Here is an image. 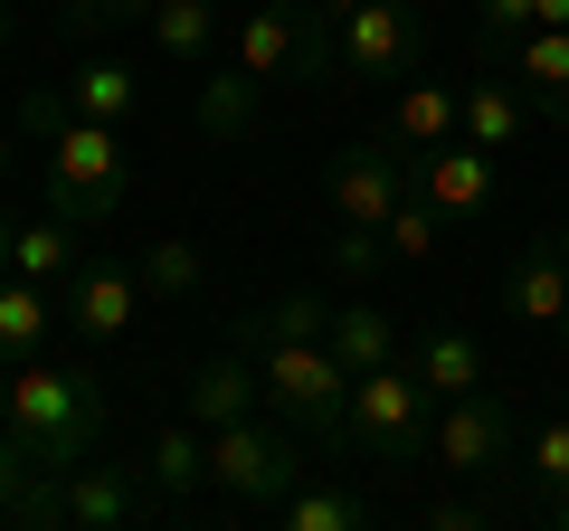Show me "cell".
<instances>
[{
  "instance_id": "39",
  "label": "cell",
  "mask_w": 569,
  "mask_h": 531,
  "mask_svg": "<svg viewBox=\"0 0 569 531\" xmlns=\"http://www.w3.org/2000/svg\"><path fill=\"white\" fill-rule=\"evenodd\" d=\"M550 522H560V531H569V493H550Z\"/></svg>"
},
{
  "instance_id": "38",
  "label": "cell",
  "mask_w": 569,
  "mask_h": 531,
  "mask_svg": "<svg viewBox=\"0 0 569 531\" xmlns=\"http://www.w3.org/2000/svg\"><path fill=\"white\" fill-rule=\"evenodd\" d=\"M10 238H20V228H10V219H0V275H10Z\"/></svg>"
},
{
  "instance_id": "35",
  "label": "cell",
  "mask_w": 569,
  "mask_h": 531,
  "mask_svg": "<svg viewBox=\"0 0 569 531\" xmlns=\"http://www.w3.org/2000/svg\"><path fill=\"white\" fill-rule=\"evenodd\" d=\"M427 522L437 531H475L485 522V493H447V503H427Z\"/></svg>"
},
{
  "instance_id": "34",
  "label": "cell",
  "mask_w": 569,
  "mask_h": 531,
  "mask_svg": "<svg viewBox=\"0 0 569 531\" xmlns=\"http://www.w3.org/2000/svg\"><path fill=\"white\" fill-rule=\"evenodd\" d=\"M531 484H541V503L569 493V418H550V428L531 437Z\"/></svg>"
},
{
  "instance_id": "43",
  "label": "cell",
  "mask_w": 569,
  "mask_h": 531,
  "mask_svg": "<svg viewBox=\"0 0 569 531\" xmlns=\"http://www.w3.org/2000/svg\"><path fill=\"white\" fill-rule=\"evenodd\" d=\"M560 351H569V313H560Z\"/></svg>"
},
{
  "instance_id": "3",
  "label": "cell",
  "mask_w": 569,
  "mask_h": 531,
  "mask_svg": "<svg viewBox=\"0 0 569 531\" xmlns=\"http://www.w3.org/2000/svg\"><path fill=\"white\" fill-rule=\"evenodd\" d=\"M257 370H266V409L284 428L323 437V447H351V370L332 361V342H266Z\"/></svg>"
},
{
  "instance_id": "12",
  "label": "cell",
  "mask_w": 569,
  "mask_h": 531,
  "mask_svg": "<svg viewBox=\"0 0 569 531\" xmlns=\"http://www.w3.org/2000/svg\"><path fill=\"white\" fill-rule=\"evenodd\" d=\"M493 162H503V152H485L475 133H447L437 152H418V190L447 209V219H485L493 209Z\"/></svg>"
},
{
  "instance_id": "32",
  "label": "cell",
  "mask_w": 569,
  "mask_h": 531,
  "mask_svg": "<svg viewBox=\"0 0 569 531\" xmlns=\"http://www.w3.org/2000/svg\"><path fill=\"white\" fill-rule=\"evenodd\" d=\"M29 133V143H58L67 123H77V96H67V86H20V114H10Z\"/></svg>"
},
{
  "instance_id": "30",
  "label": "cell",
  "mask_w": 569,
  "mask_h": 531,
  "mask_svg": "<svg viewBox=\"0 0 569 531\" xmlns=\"http://www.w3.org/2000/svg\"><path fill=\"white\" fill-rule=\"evenodd\" d=\"M531 29H541V10H531V0H475V39L493 48V67H503Z\"/></svg>"
},
{
  "instance_id": "16",
  "label": "cell",
  "mask_w": 569,
  "mask_h": 531,
  "mask_svg": "<svg viewBox=\"0 0 569 531\" xmlns=\"http://www.w3.org/2000/svg\"><path fill=\"white\" fill-rule=\"evenodd\" d=\"M380 133H389L399 152H437L447 133H466V86H427V77H408Z\"/></svg>"
},
{
  "instance_id": "15",
  "label": "cell",
  "mask_w": 569,
  "mask_h": 531,
  "mask_svg": "<svg viewBox=\"0 0 569 531\" xmlns=\"http://www.w3.org/2000/svg\"><path fill=\"white\" fill-rule=\"evenodd\" d=\"M332 332V304L323 294H266V304H247V313H228V351H247V361H257L266 342H323Z\"/></svg>"
},
{
  "instance_id": "23",
  "label": "cell",
  "mask_w": 569,
  "mask_h": 531,
  "mask_svg": "<svg viewBox=\"0 0 569 531\" xmlns=\"http://www.w3.org/2000/svg\"><path fill=\"white\" fill-rule=\"evenodd\" d=\"M86 228L77 219H58V209H48V219H29L20 238H10V275H39V285H67V275H77V257H86Z\"/></svg>"
},
{
  "instance_id": "42",
  "label": "cell",
  "mask_w": 569,
  "mask_h": 531,
  "mask_svg": "<svg viewBox=\"0 0 569 531\" xmlns=\"http://www.w3.org/2000/svg\"><path fill=\"white\" fill-rule=\"evenodd\" d=\"M342 10H351V0H323V20H342Z\"/></svg>"
},
{
  "instance_id": "41",
  "label": "cell",
  "mask_w": 569,
  "mask_h": 531,
  "mask_svg": "<svg viewBox=\"0 0 569 531\" xmlns=\"http://www.w3.org/2000/svg\"><path fill=\"white\" fill-rule=\"evenodd\" d=\"M0 67H10V10H0Z\"/></svg>"
},
{
  "instance_id": "26",
  "label": "cell",
  "mask_w": 569,
  "mask_h": 531,
  "mask_svg": "<svg viewBox=\"0 0 569 531\" xmlns=\"http://www.w3.org/2000/svg\"><path fill=\"white\" fill-rule=\"evenodd\" d=\"M133 275H142V294H162V304H190V294L209 285V257H200L190 238H171V228H162V238H142Z\"/></svg>"
},
{
  "instance_id": "19",
  "label": "cell",
  "mask_w": 569,
  "mask_h": 531,
  "mask_svg": "<svg viewBox=\"0 0 569 531\" xmlns=\"http://www.w3.org/2000/svg\"><path fill=\"white\" fill-rule=\"evenodd\" d=\"M408 361H418V380L437 389V399H466V389H485V342H475L466 323H427L418 342H408Z\"/></svg>"
},
{
  "instance_id": "5",
  "label": "cell",
  "mask_w": 569,
  "mask_h": 531,
  "mask_svg": "<svg viewBox=\"0 0 569 531\" xmlns=\"http://www.w3.org/2000/svg\"><path fill=\"white\" fill-rule=\"evenodd\" d=\"M427 58V20L418 0H351L332 20V77H361V86H408Z\"/></svg>"
},
{
  "instance_id": "20",
  "label": "cell",
  "mask_w": 569,
  "mask_h": 531,
  "mask_svg": "<svg viewBox=\"0 0 569 531\" xmlns=\"http://www.w3.org/2000/svg\"><path fill=\"white\" fill-rule=\"evenodd\" d=\"M531 123H541V114H531V96H522L512 77H475V86H466V133H475L485 152H522Z\"/></svg>"
},
{
  "instance_id": "24",
  "label": "cell",
  "mask_w": 569,
  "mask_h": 531,
  "mask_svg": "<svg viewBox=\"0 0 569 531\" xmlns=\"http://www.w3.org/2000/svg\"><path fill=\"white\" fill-rule=\"evenodd\" d=\"M332 361L351 370V380H361V370H380V361H399V323H389L380 304H332Z\"/></svg>"
},
{
  "instance_id": "9",
  "label": "cell",
  "mask_w": 569,
  "mask_h": 531,
  "mask_svg": "<svg viewBox=\"0 0 569 531\" xmlns=\"http://www.w3.org/2000/svg\"><path fill=\"white\" fill-rule=\"evenodd\" d=\"M427 465L456 474V484H485V474H503V465H512V418H503V399H485V389H466V399H437Z\"/></svg>"
},
{
  "instance_id": "33",
  "label": "cell",
  "mask_w": 569,
  "mask_h": 531,
  "mask_svg": "<svg viewBox=\"0 0 569 531\" xmlns=\"http://www.w3.org/2000/svg\"><path fill=\"white\" fill-rule=\"evenodd\" d=\"M133 20H152V0H77V10H67L77 39H114V29H133Z\"/></svg>"
},
{
  "instance_id": "10",
  "label": "cell",
  "mask_w": 569,
  "mask_h": 531,
  "mask_svg": "<svg viewBox=\"0 0 569 531\" xmlns=\"http://www.w3.org/2000/svg\"><path fill=\"white\" fill-rule=\"evenodd\" d=\"M58 304H67V323H77L86 342H123L133 313H142V275H123L114 257H77V275L58 285Z\"/></svg>"
},
{
  "instance_id": "11",
  "label": "cell",
  "mask_w": 569,
  "mask_h": 531,
  "mask_svg": "<svg viewBox=\"0 0 569 531\" xmlns=\"http://www.w3.org/2000/svg\"><path fill=\"white\" fill-rule=\"evenodd\" d=\"M152 512H162V493L133 465H96V455H86V465L67 474V522H86V531H123V522H152Z\"/></svg>"
},
{
  "instance_id": "37",
  "label": "cell",
  "mask_w": 569,
  "mask_h": 531,
  "mask_svg": "<svg viewBox=\"0 0 569 531\" xmlns=\"http://www.w3.org/2000/svg\"><path fill=\"white\" fill-rule=\"evenodd\" d=\"M531 10H541V20H550V29H569V0H531Z\"/></svg>"
},
{
  "instance_id": "2",
  "label": "cell",
  "mask_w": 569,
  "mask_h": 531,
  "mask_svg": "<svg viewBox=\"0 0 569 531\" xmlns=\"http://www.w3.org/2000/svg\"><path fill=\"white\" fill-rule=\"evenodd\" d=\"M437 437V389L418 380V361H380L351 380V447L370 465H418Z\"/></svg>"
},
{
  "instance_id": "13",
  "label": "cell",
  "mask_w": 569,
  "mask_h": 531,
  "mask_svg": "<svg viewBox=\"0 0 569 531\" xmlns=\"http://www.w3.org/2000/svg\"><path fill=\"white\" fill-rule=\"evenodd\" d=\"M257 399H266V370L247 351H219L181 380V418H200V428H238V418H257Z\"/></svg>"
},
{
  "instance_id": "22",
  "label": "cell",
  "mask_w": 569,
  "mask_h": 531,
  "mask_svg": "<svg viewBox=\"0 0 569 531\" xmlns=\"http://www.w3.org/2000/svg\"><path fill=\"white\" fill-rule=\"evenodd\" d=\"M190 114H200L209 143H238V133H257V77H247V67H209L200 96H190Z\"/></svg>"
},
{
  "instance_id": "1",
  "label": "cell",
  "mask_w": 569,
  "mask_h": 531,
  "mask_svg": "<svg viewBox=\"0 0 569 531\" xmlns=\"http://www.w3.org/2000/svg\"><path fill=\"white\" fill-rule=\"evenodd\" d=\"M10 437L39 474H77L104 447V380L77 361H10Z\"/></svg>"
},
{
  "instance_id": "45",
  "label": "cell",
  "mask_w": 569,
  "mask_h": 531,
  "mask_svg": "<svg viewBox=\"0 0 569 531\" xmlns=\"http://www.w3.org/2000/svg\"><path fill=\"white\" fill-rule=\"evenodd\" d=\"M560 257H569V228H560Z\"/></svg>"
},
{
  "instance_id": "46",
  "label": "cell",
  "mask_w": 569,
  "mask_h": 531,
  "mask_svg": "<svg viewBox=\"0 0 569 531\" xmlns=\"http://www.w3.org/2000/svg\"><path fill=\"white\" fill-rule=\"evenodd\" d=\"M219 10H238V0H219Z\"/></svg>"
},
{
  "instance_id": "25",
  "label": "cell",
  "mask_w": 569,
  "mask_h": 531,
  "mask_svg": "<svg viewBox=\"0 0 569 531\" xmlns=\"http://www.w3.org/2000/svg\"><path fill=\"white\" fill-rule=\"evenodd\" d=\"M219 20H228L219 0H152V20H142V29H152V48H162L171 67H200L209 39H219Z\"/></svg>"
},
{
  "instance_id": "14",
  "label": "cell",
  "mask_w": 569,
  "mask_h": 531,
  "mask_svg": "<svg viewBox=\"0 0 569 531\" xmlns=\"http://www.w3.org/2000/svg\"><path fill=\"white\" fill-rule=\"evenodd\" d=\"M503 313L522 332H560V313H569V257H560V238L522 247V257L503 266Z\"/></svg>"
},
{
  "instance_id": "27",
  "label": "cell",
  "mask_w": 569,
  "mask_h": 531,
  "mask_svg": "<svg viewBox=\"0 0 569 531\" xmlns=\"http://www.w3.org/2000/svg\"><path fill=\"white\" fill-rule=\"evenodd\" d=\"M67 96H77V114H86V123H114V133L142 114V86H133V67H114V58H86L77 77H67Z\"/></svg>"
},
{
  "instance_id": "18",
  "label": "cell",
  "mask_w": 569,
  "mask_h": 531,
  "mask_svg": "<svg viewBox=\"0 0 569 531\" xmlns=\"http://www.w3.org/2000/svg\"><path fill=\"white\" fill-rule=\"evenodd\" d=\"M142 474H152L162 512H181L190 493L209 484V428H200V418H171V428L152 437V455H142Z\"/></svg>"
},
{
  "instance_id": "6",
  "label": "cell",
  "mask_w": 569,
  "mask_h": 531,
  "mask_svg": "<svg viewBox=\"0 0 569 531\" xmlns=\"http://www.w3.org/2000/svg\"><path fill=\"white\" fill-rule=\"evenodd\" d=\"M238 67L257 86L332 77V20H323V0H257L247 29H238Z\"/></svg>"
},
{
  "instance_id": "29",
  "label": "cell",
  "mask_w": 569,
  "mask_h": 531,
  "mask_svg": "<svg viewBox=\"0 0 569 531\" xmlns=\"http://www.w3.org/2000/svg\"><path fill=\"white\" fill-rule=\"evenodd\" d=\"M323 266L342 275V285H370V275L389 266V238H380V228H351V219H332V238H323Z\"/></svg>"
},
{
  "instance_id": "8",
  "label": "cell",
  "mask_w": 569,
  "mask_h": 531,
  "mask_svg": "<svg viewBox=\"0 0 569 531\" xmlns=\"http://www.w3.org/2000/svg\"><path fill=\"white\" fill-rule=\"evenodd\" d=\"M323 190H332V219L380 228V238H389V209L418 190V152H399L389 133H370V143H342V152H332V171H323Z\"/></svg>"
},
{
  "instance_id": "4",
  "label": "cell",
  "mask_w": 569,
  "mask_h": 531,
  "mask_svg": "<svg viewBox=\"0 0 569 531\" xmlns=\"http://www.w3.org/2000/svg\"><path fill=\"white\" fill-rule=\"evenodd\" d=\"M123 190H133L123 133H114V123H86V114H77L58 143H48V209H58V219H77L86 238H96V228L123 209Z\"/></svg>"
},
{
  "instance_id": "7",
  "label": "cell",
  "mask_w": 569,
  "mask_h": 531,
  "mask_svg": "<svg viewBox=\"0 0 569 531\" xmlns=\"http://www.w3.org/2000/svg\"><path fill=\"white\" fill-rule=\"evenodd\" d=\"M209 484H219L238 512H276L284 493L305 484V455H295V437H284V428L238 418V428H209Z\"/></svg>"
},
{
  "instance_id": "28",
  "label": "cell",
  "mask_w": 569,
  "mask_h": 531,
  "mask_svg": "<svg viewBox=\"0 0 569 531\" xmlns=\"http://www.w3.org/2000/svg\"><path fill=\"white\" fill-rule=\"evenodd\" d=\"M276 512H284V531H370V522H380V503H361V493H332V484H295Z\"/></svg>"
},
{
  "instance_id": "40",
  "label": "cell",
  "mask_w": 569,
  "mask_h": 531,
  "mask_svg": "<svg viewBox=\"0 0 569 531\" xmlns=\"http://www.w3.org/2000/svg\"><path fill=\"white\" fill-rule=\"evenodd\" d=\"M0 418H10V361H0Z\"/></svg>"
},
{
  "instance_id": "17",
  "label": "cell",
  "mask_w": 569,
  "mask_h": 531,
  "mask_svg": "<svg viewBox=\"0 0 569 531\" xmlns=\"http://www.w3.org/2000/svg\"><path fill=\"white\" fill-rule=\"evenodd\" d=\"M503 77L531 96V114L569 123V29H550V20H541V29H531V39L503 58Z\"/></svg>"
},
{
  "instance_id": "44",
  "label": "cell",
  "mask_w": 569,
  "mask_h": 531,
  "mask_svg": "<svg viewBox=\"0 0 569 531\" xmlns=\"http://www.w3.org/2000/svg\"><path fill=\"white\" fill-rule=\"evenodd\" d=\"M67 10H77V0H58V20H67Z\"/></svg>"
},
{
  "instance_id": "21",
  "label": "cell",
  "mask_w": 569,
  "mask_h": 531,
  "mask_svg": "<svg viewBox=\"0 0 569 531\" xmlns=\"http://www.w3.org/2000/svg\"><path fill=\"white\" fill-rule=\"evenodd\" d=\"M58 285H39V275H0V361H39L48 323H58Z\"/></svg>"
},
{
  "instance_id": "31",
  "label": "cell",
  "mask_w": 569,
  "mask_h": 531,
  "mask_svg": "<svg viewBox=\"0 0 569 531\" xmlns=\"http://www.w3.org/2000/svg\"><path fill=\"white\" fill-rule=\"evenodd\" d=\"M437 219H447V209L427 200V190H408V200L389 209V257H437Z\"/></svg>"
},
{
  "instance_id": "36",
  "label": "cell",
  "mask_w": 569,
  "mask_h": 531,
  "mask_svg": "<svg viewBox=\"0 0 569 531\" xmlns=\"http://www.w3.org/2000/svg\"><path fill=\"white\" fill-rule=\"evenodd\" d=\"M20 143H29V133H20V123H0V171H10V162H20Z\"/></svg>"
}]
</instances>
